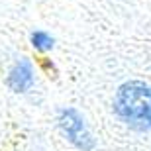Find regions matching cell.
I'll list each match as a JSON object with an SVG mask.
<instances>
[{
    "mask_svg": "<svg viewBox=\"0 0 151 151\" xmlns=\"http://www.w3.org/2000/svg\"><path fill=\"white\" fill-rule=\"evenodd\" d=\"M34 69H32V63L28 59H22V61H18L14 65V69L10 71L8 78H6V83L10 86L14 92H26L34 86Z\"/></svg>",
    "mask_w": 151,
    "mask_h": 151,
    "instance_id": "cell-3",
    "label": "cell"
},
{
    "mask_svg": "<svg viewBox=\"0 0 151 151\" xmlns=\"http://www.w3.org/2000/svg\"><path fill=\"white\" fill-rule=\"evenodd\" d=\"M114 112L132 129H151V86L141 81L124 83L114 96Z\"/></svg>",
    "mask_w": 151,
    "mask_h": 151,
    "instance_id": "cell-1",
    "label": "cell"
},
{
    "mask_svg": "<svg viewBox=\"0 0 151 151\" xmlns=\"http://www.w3.org/2000/svg\"><path fill=\"white\" fill-rule=\"evenodd\" d=\"M32 45H34L37 51H47L53 47V43H55V39L51 37L47 32H34L32 34Z\"/></svg>",
    "mask_w": 151,
    "mask_h": 151,
    "instance_id": "cell-4",
    "label": "cell"
},
{
    "mask_svg": "<svg viewBox=\"0 0 151 151\" xmlns=\"http://www.w3.org/2000/svg\"><path fill=\"white\" fill-rule=\"evenodd\" d=\"M41 65H43L45 71H53V65H49V61H47V59H41Z\"/></svg>",
    "mask_w": 151,
    "mask_h": 151,
    "instance_id": "cell-5",
    "label": "cell"
},
{
    "mask_svg": "<svg viewBox=\"0 0 151 151\" xmlns=\"http://www.w3.org/2000/svg\"><path fill=\"white\" fill-rule=\"evenodd\" d=\"M57 122H59V128H61V132L65 134V137H67L77 149L94 151V145H96L94 137H92V134L88 132L86 124H84V118L78 114V110H75V108H63L61 112H59Z\"/></svg>",
    "mask_w": 151,
    "mask_h": 151,
    "instance_id": "cell-2",
    "label": "cell"
}]
</instances>
